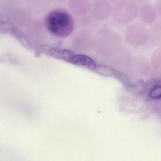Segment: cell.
<instances>
[{
  "label": "cell",
  "instance_id": "1",
  "mask_svg": "<svg viewBox=\"0 0 161 161\" xmlns=\"http://www.w3.org/2000/svg\"><path fill=\"white\" fill-rule=\"evenodd\" d=\"M46 25L50 33L60 37L68 36L73 29L72 18L66 12L63 11L51 13L47 17Z\"/></svg>",
  "mask_w": 161,
  "mask_h": 161
},
{
  "label": "cell",
  "instance_id": "3",
  "mask_svg": "<svg viewBox=\"0 0 161 161\" xmlns=\"http://www.w3.org/2000/svg\"><path fill=\"white\" fill-rule=\"evenodd\" d=\"M149 96L153 99L161 98V86H157L152 88L150 91Z\"/></svg>",
  "mask_w": 161,
  "mask_h": 161
},
{
  "label": "cell",
  "instance_id": "2",
  "mask_svg": "<svg viewBox=\"0 0 161 161\" xmlns=\"http://www.w3.org/2000/svg\"><path fill=\"white\" fill-rule=\"evenodd\" d=\"M69 62L74 64L87 68L94 69L96 68L95 62L92 59L87 56L82 55L71 56L69 60Z\"/></svg>",
  "mask_w": 161,
  "mask_h": 161
}]
</instances>
